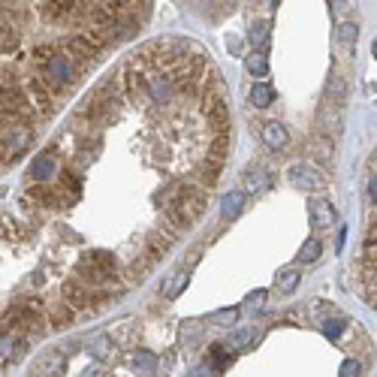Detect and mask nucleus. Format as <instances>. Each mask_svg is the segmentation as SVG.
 <instances>
[{
    "instance_id": "f03ea898",
    "label": "nucleus",
    "mask_w": 377,
    "mask_h": 377,
    "mask_svg": "<svg viewBox=\"0 0 377 377\" xmlns=\"http://www.w3.org/2000/svg\"><path fill=\"white\" fill-rule=\"evenodd\" d=\"M287 178H290V184H296L302 190H323L326 187V178L314 166H308V163H293L287 169Z\"/></svg>"
},
{
    "instance_id": "9d476101",
    "label": "nucleus",
    "mask_w": 377,
    "mask_h": 377,
    "mask_svg": "<svg viewBox=\"0 0 377 377\" xmlns=\"http://www.w3.org/2000/svg\"><path fill=\"white\" fill-rule=\"evenodd\" d=\"M272 100H275V91H272L266 82H254V88H251V106H257V109H269Z\"/></svg>"
},
{
    "instance_id": "1a4fd4ad",
    "label": "nucleus",
    "mask_w": 377,
    "mask_h": 377,
    "mask_svg": "<svg viewBox=\"0 0 377 377\" xmlns=\"http://www.w3.org/2000/svg\"><path fill=\"white\" fill-rule=\"evenodd\" d=\"M187 278H190V269H178L175 275H169V281L163 284V299H175L187 287Z\"/></svg>"
},
{
    "instance_id": "4be33fe9",
    "label": "nucleus",
    "mask_w": 377,
    "mask_h": 377,
    "mask_svg": "<svg viewBox=\"0 0 377 377\" xmlns=\"http://www.w3.org/2000/svg\"><path fill=\"white\" fill-rule=\"evenodd\" d=\"M341 374L350 377V374H359V362H353V359H347L344 365H341Z\"/></svg>"
},
{
    "instance_id": "6e6552de",
    "label": "nucleus",
    "mask_w": 377,
    "mask_h": 377,
    "mask_svg": "<svg viewBox=\"0 0 377 377\" xmlns=\"http://www.w3.org/2000/svg\"><path fill=\"white\" fill-rule=\"evenodd\" d=\"M72 311H76V308H69L66 302L51 305V311H48V323H51V329H66V326L72 323Z\"/></svg>"
},
{
    "instance_id": "a211bd4d",
    "label": "nucleus",
    "mask_w": 377,
    "mask_h": 377,
    "mask_svg": "<svg viewBox=\"0 0 377 377\" xmlns=\"http://www.w3.org/2000/svg\"><path fill=\"white\" fill-rule=\"evenodd\" d=\"M245 187H248L251 193H254V190H260V187H266V175H263V172H257V175L251 172V175L245 178Z\"/></svg>"
},
{
    "instance_id": "9b49d317",
    "label": "nucleus",
    "mask_w": 377,
    "mask_h": 377,
    "mask_svg": "<svg viewBox=\"0 0 377 377\" xmlns=\"http://www.w3.org/2000/svg\"><path fill=\"white\" fill-rule=\"evenodd\" d=\"M245 66H248V72L251 76H257V79H263L266 72H269V60H266V51H260V48H254L248 57H245Z\"/></svg>"
},
{
    "instance_id": "ddd939ff",
    "label": "nucleus",
    "mask_w": 377,
    "mask_h": 377,
    "mask_svg": "<svg viewBox=\"0 0 377 377\" xmlns=\"http://www.w3.org/2000/svg\"><path fill=\"white\" fill-rule=\"evenodd\" d=\"M320 254H323V242H320V239H308L305 248L299 251V263H314Z\"/></svg>"
},
{
    "instance_id": "aec40b11",
    "label": "nucleus",
    "mask_w": 377,
    "mask_h": 377,
    "mask_svg": "<svg viewBox=\"0 0 377 377\" xmlns=\"http://www.w3.org/2000/svg\"><path fill=\"white\" fill-rule=\"evenodd\" d=\"M323 329H326V335H329V338H338V335H341V329H344V323H338V320H332V323H329V320H326V326H323Z\"/></svg>"
},
{
    "instance_id": "39448f33",
    "label": "nucleus",
    "mask_w": 377,
    "mask_h": 377,
    "mask_svg": "<svg viewBox=\"0 0 377 377\" xmlns=\"http://www.w3.org/2000/svg\"><path fill=\"white\" fill-rule=\"evenodd\" d=\"M311 223H314V230L335 227V208L329 205V199H314L311 202Z\"/></svg>"
},
{
    "instance_id": "4468645a",
    "label": "nucleus",
    "mask_w": 377,
    "mask_h": 377,
    "mask_svg": "<svg viewBox=\"0 0 377 377\" xmlns=\"http://www.w3.org/2000/svg\"><path fill=\"white\" fill-rule=\"evenodd\" d=\"M251 42H254V48L266 51V45H269V24H266V21L254 24V30H251Z\"/></svg>"
},
{
    "instance_id": "7ed1b4c3",
    "label": "nucleus",
    "mask_w": 377,
    "mask_h": 377,
    "mask_svg": "<svg viewBox=\"0 0 377 377\" xmlns=\"http://www.w3.org/2000/svg\"><path fill=\"white\" fill-rule=\"evenodd\" d=\"M57 172H60V157H57L51 148H45V151L33 160V166H30V172H27V181H54Z\"/></svg>"
},
{
    "instance_id": "412c9836",
    "label": "nucleus",
    "mask_w": 377,
    "mask_h": 377,
    "mask_svg": "<svg viewBox=\"0 0 377 377\" xmlns=\"http://www.w3.org/2000/svg\"><path fill=\"white\" fill-rule=\"evenodd\" d=\"M263 299H266V290L251 293V296H248V308H260V305H263Z\"/></svg>"
},
{
    "instance_id": "f257e3e1",
    "label": "nucleus",
    "mask_w": 377,
    "mask_h": 377,
    "mask_svg": "<svg viewBox=\"0 0 377 377\" xmlns=\"http://www.w3.org/2000/svg\"><path fill=\"white\" fill-rule=\"evenodd\" d=\"M145 15L148 0H0V169L15 163L30 148L36 127L57 112L45 69L60 48L79 39H33V30H88L115 45Z\"/></svg>"
},
{
    "instance_id": "6ab92c4d",
    "label": "nucleus",
    "mask_w": 377,
    "mask_h": 377,
    "mask_svg": "<svg viewBox=\"0 0 377 377\" xmlns=\"http://www.w3.org/2000/svg\"><path fill=\"white\" fill-rule=\"evenodd\" d=\"M211 320H214L217 326H230V323H236V311H233V308L217 311V314H211Z\"/></svg>"
},
{
    "instance_id": "f3484780",
    "label": "nucleus",
    "mask_w": 377,
    "mask_h": 377,
    "mask_svg": "<svg viewBox=\"0 0 377 377\" xmlns=\"http://www.w3.org/2000/svg\"><path fill=\"white\" fill-rule=\"evenodd\" d=\"M338 39H341L344 45L356 42V27H353V24H338Z\"/></svg>"
},
{
    "instance_id": "0eeeda50",
    "label": "nucleus",
    "mask_w": 377,
    "mask_h": 377,
    "mask_svg": "<svg viewBox=\"0 0 377 377\" xmlns=\"http://www.w3.org/2000/svg\"><path fill=\"white\" fill-rule=\"evenodd\" d=\"M242 208H245V193H242V190H230V193L223 196V202H220V214H223V220L239 217Z\"/></svg>"
},
{
    "instance_id": "423d86ee",
    "label": "nucleus",
    "mask_w": 377,
    "mask_h": 377,
    "mask_svg": "<svg viewBox=\"0 0 377 377\" xmlns=\"http://www.w3.org/2000/svg\"><path fill=\"white\" fill-rule=\"evenodd\" d=\"M260 136H263V142H266V148H272V151H281L284 145H287V130H284V124H278V121H269V124H263V130H260Z\"/></svg>"
},
{
    "instance_id": "dca6fc26",
    "label": "nucleus",
    "mask_w": 377,
    "mask_h": 377,
    "mask_svg": "<svg viewBox=\"0 0 377 377\" xmlns=\"http://www.w3.org/2000/svg\"><path fill=\"white\" fill-rule=\"evenodd\" d=\"M254 338H257V329H254V326L239 329V332H233V335H230V347H236V350H239V347H248Z\"/></svg>"
},
{
    "instance_id": "2eb2a0df",
    "label": "nucleus",
    "mask_w": 377,
    "mask_h": 377,
    "mask_svg": "<svg viewBox=\"0 0 377 377\" xmlns=\"http://www.w3.org/2000/svg\"><path fill=\"white\" fill-rule=\"evenodd\" d=\"M275 287H278V293H293L299 287V272H281Z\"/></svg>"
},
{
    "instance_id": "f8f14e48",
    "label": "nucleus",
    "mask_w": 377,
    "mask_h": 377,
    "mask_svg": "<svg viewBox=\"0 0 377 377\" xmlns=\"http://www.w3.org/2000/svg\"><path fill=\"white\" fill-rule=\"evenodd\" d=\"M133 368H136L139 374H154V371H157V359H154L151 353L139 350V353L133 356Z\"/></svg>"
},
{
    "instance_id": "20e7f679",
    "label": "nucleus",
    "mask_w": 377,
    "mask_h": 377,
    "mask_svg": "<svg viewBox=\"0 0 377 377\" xmlns=\"http://www.w3.org/2000/svg\"><path fill=\"white\" fill-rule=\"evenodd\" d=\"M63 368H66V359H63L60 350H48V353H42V356L30 365L33 374H63Z\"/></svg>"
},
{
    "instance_id": "5701e85b",
    "label": "nucleus",
    "mask_w": 377,
    "mask_h": 377,
    "mask_svg": "<svg viewBox=\"0 0 377 377\" xmlns=\"http://www.w3.org/2000/svg\"><path fill=\"white\" fill-rule=\"evenodd\" d=\"M332 9H335V15L341 18V15H344V0H332Z\"/></svg>"
}]
</instances>
